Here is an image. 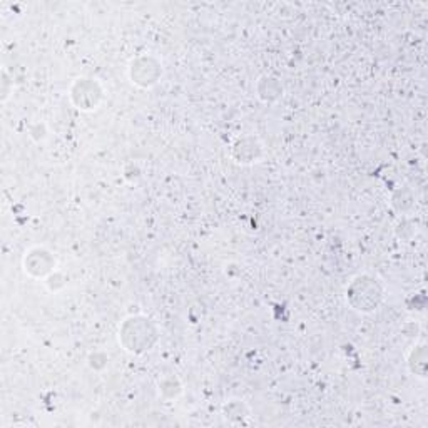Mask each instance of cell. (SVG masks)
Here are the masks:
<instances>
[{
    "mask_svg": "<svg viewBox=\"0 0 428 428\" xmlns=\"http://www.w3.org/2000/svg\"><path fill=\"white\" fill-rule=\"evenodd\" d=\"M69 97L74 107L84 113H90L104 101V88L94 77H77L69 90Z\"/></svg>",
    "mask_w": 428,
    "mask_h": 428,
    "instance_id": "3",
    "label": "cell"
},
{
    "mask_svg": "<svg viewBox=\"0 0 428 428\" xmlns=\"http://www.w3.org/2000/svg\"><path fill=\"white\" fill-rule=\"evenodd\" d=\"M410 372L418 378H427L428 368V349L425 343H418L411 348L409 355Z\"/></svg>",
    "mask_w": 428,
    "mask_h": 428,
    "instance_id": "8",
    "label": "cell"
},
{
    "mask_svg": "<svg viewBox=\"0 0 428 428\" xmlns=\"http://www.w3.org/2000/svg\"><path fill=\"white\" fill-rule=\"evenodd\" d=\"M159 393L166 400H174L183 393V384L176 377H164L159 381Z\"/></svg>",
    "mask_w": 428,
    "mask_h": 428,
    "instance_id": "11",
    "label": "cell"
},
{
    "mask_svg": "<svg viewBox=\"0 0 428 428\" xmlns=\"http://www.w3.org/2000/svg\"><path fill=\"white\" fill-rule=\"evenodd\" d=\"M158 340V327L154 321L144 315L127 316L119 327V343L127 353H133V355L151 352Z\"/></svg>",
    "mask_w": 428,
    "mask_h": 428,
    "instance_id": "1",
    "label": "cell"
},
{
    "mask_svg": "<svg viewBox=\"0 0 428 428\" xmlns=\"http://www.w3.org/2000/svg\"><path fill=\"white\" fill-rule=\"evenodd\" d=\"M283 89L281 81L274 76H261L259 81L256 82V94L259 97V101L265 102V104H274L278 102L279 99L283 97Z\"/></svg>",
    "mask_w": 428,
    "mask_h": 428,
    "instance_id": "7",
    "label": "cell"
},
{
    "mask_svg": "<svg viewBox=\"0 0 428 428\" xmlns=\"http://www.w3.org/2000/svg\"><path fill=\"white\" fill-rule=\"evenodd\" d=\"M22 266L31 278L42 279L49 278L56 271L57 259L52 254V251L44 248V246H34L24 256Z\"/></svg>",
    "mask_w": 428,
    "mask_h": 428,
    "instance_id": "5",
    "label": "cell"
},
{
    "mask_svg": "<svg viewBox=\"0 0 428 428\" xmlns=\"http://www.w3.org/2000/svg\"><path fill=\"white\" fill-rule=\"evenodd\" d=\"M223 415L229 422L233 423H242L249 415V409L242 400H238V398H233V400H228L223 405Z\"/></svg>",
    "mask_w": 428,
    "mask_h": 428,
    "instance_id": "9",
    "label": "cell"
},
{
    "mask_svg": "<svg viewBox=\"0 0 428 428\" xmlns=\"http://www.w3.org/2000/svg\"><path fill=\"white\" fill-rule=\"evenodd\" d=\"M109 363V356L102 352H94L89 355V366L92 370H102Z\"/></svg>",
    "mask_w": 428,
    "mask_h": 428,
    "instance_id": "12",
    "label": "cell"
},
{
    "mask_svg": "<svg viewBox=\"0 0 428 428\" xmlns=\"http://www.w3.org/2000/svg\"><path fill=\"white\" fill-rule=\"evenodd\" d=\"M45 279H47V286H49V290H51V291L60 290V288H64V285H65L64 277L60 273H57V271H54L51 277L45 278Z\"/></svg>",
    "mask_w": 428,
    "mask_h": 428,
    "instance_id": "13",
    "label": "cell"
},
{
    "mask_svg": "<svg viewBox=\"0 0 428 428\" xmlns=\"http://www.w3.org/2000/svg\"><path fill=\"white\" fill-rule=\"evenodd\" d=\"M163 77V64L158 57L151 54H142L129 64V79L141 89H151Z\"/></svg>",
    "mask_w": 428,
    "mask_h": 428,
    "instance_id": "4",
    "label": "cell"
},
{
    "mask_svg": "<svg viewBox=\"0 0 428 428\" xmlns=\"http://www.w3.org/2000/svg\"><path fill=\"white\" fill-rule=\"evenodd\" d=\"M385 288L372 274H358L347 288V302L358 313H373L381 306Z\"/></svg>",
    "mask_w": 428,
    "mask_h": 428,
    "instance_id": "2",
    "label": "cell"
},
{
    "mask_svg": "<svg viewBox=\"0 0 428 428\" xmlns=\"http://www.w3.org/2000/svg\"><path fill=\"white\" fill-rule=\"evenodd\" d=\"M263 144L254 135H242L233 144L231 158L234 163L241 166H249V164L258 163L263 158Z\"/></svg>",
    "mask_w": 428,
    "mask_h": 428,
    "instance_id": "6",
    "label": "cell"
},
{
    "mask_svg": "<svg viewBox=\"0 0 428 428\" xmlns=\"http://www.w3.org/2000/svg\"><path fill=\"white\" fill-rule=\"evenodd\" d=\"M415 204V196L409 188H400L393 192L392 196V208L397 213L405 214L409 213Z\"/></svg>",
    "mask_w": 428,
    "mask_h": 428,
    "instance_id": "10",
    "label": "cell"
},
{
    "mask_svg": "<svg viewBox=\"0 0 428 428\" xmlns=\"http://www.w3.org/2000/svg\"><path fill=\"white\" fill-rule=\"evenodd\" d=\"M9 84L10 81L7 77V72H2V101H7V97H9V89H7Z\"/></svg>",
    "mask_w": 428,
    "mask_h": 428,
    "instance_id": "14",
    "label": "cell"
}]
</instances>
